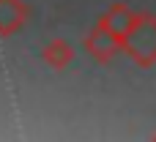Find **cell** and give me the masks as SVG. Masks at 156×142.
I'll use <instances>...</instances> for the list:
<instances>
[]
</instances>
